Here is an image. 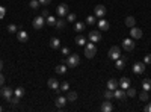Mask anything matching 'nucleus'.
Segmentation results:
<instances>
[{
    "mask_svg": "<svg viewBox=\"0 0 151 112\" xmlns=\"http://www.w3.org/2000/svg\"><path fill=\"white\" fill-rule=\"evenodd\" d=\"M85 27H86V24H85V23H80V21H77V23L74 24V30H76V32H83Z\"/></svg>",
    "mask_w": 151,
    "mask_h": 112,
    "instance_id": "24",
    "label": "nucleus"
},
{
    "mask_svg": "<svg viewBox=\"0 0 151 112\" xmlns=\"http://www.w3.org/2000/svg\"><path fill=\"white\" fill-rule=\"evenodd\" d=\"M59 91H70V83L68 82H62L59 85Z\"/></svg>",
    "mask_w": 151,
    "mask_h": 112,
    "instance_id": "31",
    "label": "nucleus"
},
{
    "mask_svg": "<svg viewBox=\"0 0 151 112\" xmlns=\"http://www.w3.org/2000/svg\"><path fill=\"white\" fill-rule=\"evenodd\" d=\"M0 112H2V108H0Z\"/></svg>",
    "mask_w": 151,
    "mask_h": 112,
    "instance_id": "48",
    "label": "nucleus"
},
{
    "mask_svg": "<svg viewBox=\"0 0 151 112\" xmlns=\"http://www.w3.org/2000/svg\"><path fill=\"white\" fill-rule=\"evenodd\" d=\"M144 64H145V65H150V64H151V55H147V56L144 58Z\"/></svg>",
    "mask_w": 151,
    "mask_h": 112,
    "instance_id": "39",
    "label": "nucleus"
},
{
    "mask_svg": "<svg viewBox=\"0 0 151 112\" xmlns=\"http://www.w3.org/2000/svg\"><path fill=\"white\" fill-rule=\"evenodd\" d=\"M127 95H129V97H134V95H136V90L129 86V88H127Z\"/></svg>",
    "mask_w": 151,
    "mask_h": 112,
    "instance_id": "36",
    "label": "nucleus"
},
{
    "mask_svg": "<svg viewBox=\"0 0 151 112\" xmlns=\"http://www.w3.org/2000/svg\"><path fill=\"white\" fill-rule=\"evenodd\" d=\"M76 44H77V46H85L86 44V38H85V36H82V35L76 36Z\"/></svg>",
    "mask_w": 151,
    "mask_h": 112,
    "instance_id": "27",
    "label": "nucleus"
},
{
    "mask_svg": "<svg viewBox=\"0 0 151 112\" xmlns=\"http://www.w3.org/2000/svg\"><path fill=\"white\" fill-rule=\"evenodd\" d=\"M97 24H98V29H100V30H109V27H110L109 21H107V20H104V18H100Z\"/></svg>",
    "mask_w": 151,
    "mask_h": 112,
    "instance_id": "15",
    "label": "nucleus"
},
{
    "mask_svg": "<svg viewBox=\"0 0 151 112\" xmlns=\"http://www.w3.org/2000/svg\"><path fill=\"white\" fill-rule=\"evenodd\" d=\"M94 15L95 17H104L106 15V6L104 5H97L95 8H94Z\"/></svg>",
    "mask_w": 151,
    "mask_h": 112,
    "instance_id": "9",
    "label": "nucleus"
},
{
    "mask_svg": "<svg viewBox=\"0 0 151 112\" xmlns=\"http://www.w3.org/2000/svg\"><path fill=\"white\" fill-rule=\"evenodd\" d=\"M124 64H125V61H124V59H121V58H118V59H116V64H115V67H116L118 70H122V68L125 67Z\"/></svg>",
    "mask_w": 151,
    "mask_h": 112,
    "instance_id": "28",
    "label": "nucleus"
},
{
    "mask_svg": "<svg viewBox=\"0 0 151 112\" xmlns=\"http://www.w3.org/2000/svg\"><path fill=\"white\" fill-rule=\"evenodd\" d=\"M95 53H97L95 43H88V44H85V56H86L88 59L94 58V56H95Z\"/></svg>",
    "mask_w": 151,
    "mask_h": 112,
    "instance_id": "2",
    "label": "nucleus"
},
{
    "mask_svg": "<svg viewBox=\"0 0 151 112\" xmlns=\"http://www.w3.org/2000/svg\"><path fill=\"white\" fill-rule=\"evenodd\" d=\"M103 95H104V98H106V100H112V98H113V91L107 88V90L104 91V94H103Z\"/></svg>",
    "mask_w": 151,
    "mask_h": 112,
    "instance_id": "30",
    "label": "nucleus"
},
{
    "mask_svg": "<svg viewBox=\"0 0 151 112\" xmlns=\"http://www.w3.org/2000/svg\"><path fill=\"white\" fill-rule=\"evenodd\" d=\"M122 47H124L125 52H133V50H134V41H133L132 38H124Z\"/></svg>",
    "mask_w": 151,
    "mask_h": 112,
    "instance_id": "6",
    "label": "nucleus"
},
{
    "mask_svg": "<svg viewBox=\"0 0 151 112\" xmlns=\"http://www.w3.org/2000/svg\"><path fill=\"white\" fill-rule=\"evenodd\" d=\"M68 53H70V48H68V47L62 48V55H68Z\"/></svg>",
    "mask_w": 151,
    "mask_h": 112,
    "instance_id": "45",
    "label": "nucleus"
},
{
    "mask_svg": "<svg viewBox=\"0 0 151 112\" xmlns=\"http://www.w3.org/2000/svg\"><path fill=\"white\" fill-rule=\"evenodd\" d=\"M41 15H42V17H48V11H47V9H44Z\"/></svg>",
    "mask_w": 151,
    "mask_h": 112,
    "instance_id": "46",
    "label": "nucleus"
},
{
    "mask_svg": "<svg viewBox=\"0 0 151 112\" xmlns=\"http://www.w3.org/2000/svg\"><path fill=\"white\" fill-rule=\"evenodd\" d=\"M56 73H58V74H65V73H67V64H65V65H64V64L58 65V67H56Z\"/></svg>",
    "mask_w": 151,
    "mask_h": 112,
    "instance_id": "26",
    "label": "nucleus"
},
{
    "mask_svg": "<svg viewBox=\"0 0 151 112\" xmlns=\"http://www.w3.org/2000/svg\"><path fill=\"white\" fill-rule=\"evenodd\" d=\"M124 24L125 26H129V27H133L134 24H136V20H134V17H132V15H129L127 18H125V21H124Z\"/></svg>",
    "mask_w": 151,
    "mask_h": 112,
    "instance_id": "20",
    "label": "nucleus"
},
{
    "mask_svg": "<svg viewBox=\"0 0 151 112\" xmlns=\"http://www.w3.org/2000/svg\"><path fill=\"white\" fill-rule=\"evenodd\" d=\"M3 68V64H2V61H0V70H2Z\"/></svg>",
    "mask_w": 151,
    "mask_h": 112,
    "instance_id": "47",
    "label": "nucleus"
},
{
    "mask_svg": "<svg viewBox=\"0 0 151 112\" xmlns=\"http://www.w3.org/2000/svg\"><path fill=\"white\" fill-rule=\"evenodd\" d=\"M32 24H33V29L41 30V29L44 27V24H45V20H44V17H35Z\"/></svg>",
    "mask_w": 151,
    "mask_h": 112,
    "instance_id": "7",
    "label": "nucleus"
},
{
    "mask_svg": "<svg viewBox=\"0 0 151 112\" xmlns=\"http://www.w3.org/2000/svg\"><path fill=\"white\" fill-rule=\"evenodd\" d=\"M3 83H5V77H3V74L0 73V88L3 86Z\"/></svg>",
    "mask_w": 151,
    "mask_h": 112,
    "instance_id": "43",
    "label": "nucleus"
},
{
    "mask_svg": "<svg viewBox=\"0 0 151 112\" xmlns=\"http://www.w3.org/2000/svg\"><path fill=\"white\" fill-rule=\"evenodd\" d=\"M50 47H52L53 50H58V48L60 47V41H59V38H56V36H53V38L50 40Z\"/></svg>",
    "mask_w": 151,
    "mask_h": 112,
    "instance_id": "18",
    "label": "nucleus"
},
{
    "mask_svg": "<svg viewBox=\"0 0 151 112\" xmlns=\"http://www.w3.org/2000/svg\"><path fill=\"white\" fill-rule=\"evenodd\" d=\"M17 40H18L20 43H26V41L29 40L27 32H24V30H18V33H17Z\"/></svg>",
    "mask_w": 151,
    "mask_h": 112,
    "instance_id": "16",
    "label": "nucleus"
},
{
    "mask_svg": "<svg viewBox=\"0 0 151 112\" xmlns=\"http://www.w3.org/2000/svg\"><path fill=\"white\" fill-rule=\"evenodd\" d=\"M47 85H48V88H50V90H53V91L59 92V82H58L55 77H50L48 82H47Z\"/></svg>",
    "mask_w": 151,
    "mask_h": 112,
    "instance_id": "12",
    "label": "nucleus"
},
{
    "mask_svg": "<svg viewBox=\"0 0 151 112\" xmlns=\"http://www.w3.org/2000/svg\"><path fill=\"white\" fill-rule=\"evenodd\" d=\"M45 21H47V24H48V26H56V21H58V20H56L55 17H52V15H48Z\"/></svg>",
    "mask_w": 151,
    "mask_h": 112,
    "instance_id": "32",
    "label": "nucleus"
},
{
    "mask_svg": "<svg viewBox=\"0 0 151 112\" xmlns=\"http://www.w3.org/2000/svg\"><path fill=\"white\" fill-rule=\"evenodd\" d=\"M38 6H40V2H38V0H30V8L32 9H38Z\"/></svg>",
    "mask_w": 151,
    "mask_h": 112,
    "instance_id": "38",
    "label": "nucleus"
},
{
    "mask_svg": "<svg viewBox=\"0 0 151 112\" xmlns=\"http://www.w3.org/2000/svg\"><path fill=\"white\" fill-rule=\"evenodd\" d=\"M18 102H20L18 97H11V98H9V103H12V105H17Z\"/></svg>",
    "mask_w": 151,
    "mask_h": 112,
    "instance_id": "40",
    "label": "nucleus"
},
{
    "mask_svg": "<svg viewBox=\"0 0 151 112\" xmlns=\"http://www.w3.org/2000/svg\"><path fill=\"white\" fill-rule=\"evenodd\" d=\"M76 18H77V17H76V14H70V12L67 14V21H70V23H74V21H76Z\"/></svg>",
    "mask_w": 151,
    "mask_h": 112,
    "instance_id": "34",
    "label": "nucleus"
},
{
    "mask_svg": "<svg viewBox=\"0 0 151 112\" xmlns=\"http://www.w3.org/2000/svg\"><path fill=\"white\" fill-rule=\"evenodd\" d=\"M130 36L134 40H139V38H142V30L139 27L133 26V27H130Z\"/></svg>",
    "mask_w": 151,
    "mask_h": 112,
    "instance_id": "11",
    "label": "nucleus"
},
{
    "mask_svg": "<svg viewBox=\"0 0 151 112\" xmlns=\"http://www.w3.org/2000/svg\"><path fill=\"white\" fill-rule=\"evenodd\" d=\"M142 90L144 91H150L151 90V80L150 79H144L142 80Z\"/></svg>",
    "mask_w": 151,
    "mask_h": 112,
    "instance_id": "25",
    "label": "nucleus"
},
{
    "mask_svg": "<svg viewBox=\"0 0 151 112\" xmlns=\"http://www.w3.org/2000/svg\"><path fill=\"white\" fill-rule=\"evenodd\" d=\"M89 41L91 43H100L101 41V33L98 30H91L89 32Z\"/></svg>",
    "mask_w": 151,
    "mask_h": 112,
    "instance_id": "10",
    "label": "nucleus"
},
{
    "mask_svg": "<svg viewBox=\"0 0 151 112\" xmlns=\"http://www.w3.org/2000/svg\"><path fill=\"white\" fill-rule=\"evenodd\" d=\"M56 14H58V17H67V14H68V5L67 3H60L58 8H56Z\"/></svg>",
    "mask_w": 151,
    "mask_h": 112,
    "instance_id": "5",
    "label": "nucleus"
},
{
    "mask_svg": "<svg viewBox=\"0 0 151 112\" xmlns=\"http://www.w3.org/2000/svg\"><path fill=\"white\" fill-rule=\"evenodd\" d=\"M17 29H18V27L15 26V24H9V26H8V32H9V33H15Z\"/></svg>",
    "mask_w": 151,
    "mask_h": 112,
    "instance_id": "35",
    "label": "nucleus"
},
{
    "mask_svg": "<svg viewBox=\"0 0 151 112\" xmlns=\"http://www.w3.org/2000/svg\"><path fill=\"white\" fill-rule=\"evenodd\" d=\"M77 92H76V91H68V95H67V100L68 102H76V100H77Z\"/></svg>",
    "mask_w": 151,
    "mask_h": 112,
    "instance_id": "23",
    "label": "nucleus"
},
{
    "mask_svg": "<svg viewBox=\"0 0 151 112\" xmlns=\"http://www.w3.org/2000/svg\"><path fill=\"white\" fill-rule=\"evenodd\" d=\"M67 102H68L67 97H58V98H56V106H58V108H64Z\"/></svg>",
    "mask_w": 151,
    "mask_h": 112,
    "instance_id": "22",
    "label": "nucleus"
},
{
    "mask_svg": "<svg viewBox=\"0 0 151 112\" xmlns=\"http://www.w3.org/2000/svg\"><path fill=\"white\" fill-rule=\"evenodd\" d=\"M14 94H15V97L21 98V97L24 95V88H21V86H20V88H15V90H14Z\"/></svg>",
    "mask_w": 151,
    "mask_h": 112,
    "instance_id": "29",
    "label": "nucleus"
},
{
    "mask_svg": "<svg viewBox=\"0 0 151 112\" xmlns=\"http://www.w3.org/2000/svg\"><path fill=\"white\" fill-rule=\"evenodd\" d=\"M40 2V5H44V6H47V5H50L52 3V0H38Z\"/></svg>",
    "mask_w": 151,
    "mask_h": 112,
    "instance_id": "41",
    "label": "nucleus"
},
{
    "mask_svg": "<svg viewBox=\"0 0 151 112\" xmlns=\"http://www.w3.org/2000/svg\"><path fill=\"white\" fill-rule=\"evenodd\" d=\"M112 109H113V106H112V102L110 100L103 102L101 106H100V111H101V112H112Z\"/></svg>",
    "mask_w": 151,
    "mask_h": 112,
    "instance_id": "14",
    "label": "nucleus"
},
{
    "mask_svg": "<svg viewBox=\"0 0 151 112\" xmlns=\"http://www.w3.org/2000/svg\"><path fill=\"white\" fill-rule=\"evenodd\" d=\"M67 67H70V68H76L79 64H80V56L77 55V53H71L70 56H68V59H67Z\"/></svg>",
    "mask_w": 151,
    "mask_h": 112,
    "instance_id": "1",
    "label": "nucleus"
},
{
    "mask_svg": "<svg viewBox=\"0 0 151 112\" xmlns=\"http://www.w3.org/2000/svg\"><path fill=\"white\" fill-rule=\"evenodd\" d=\"M118 83H119V88H122V90H127L129 86H130V79H129V77H121Z\"/></svg>",
    "mask_w": 151,
    "mask_h": 112,
    "instance_id": "17",
    "label": "nucleus"
},
{
    "mask_svg": "<svg viewBox=\"0 0 151 112\" xmlns=\"http://www.w3.org/2000/svg\"><path fill=\"white\" fill-rule=\"evenodd\" d=\"M139 98H141L142 102H147V100H148V91H144V92H141Z\"/></svg>",
    "mask_w": 151,
    "mask_h": 112,
    "instance_id": "37",
    "label": "nucleus"
},
{
    "mask_svg": "<svg viewBox=\"0 0 151 112\" xmlns=\"http://www.w3.org/2000/svg\"><path fill=\"white\" fill-rule=\"evenodd\" d=\"M95 15H88L86 17V24H89V26H92V24H95Z\"/></svg>",
    "mask_w": 151,
    "mask_h": 112,
    "instance_id": "33",
    "label": "nucleus"
},
{
    "mask_svg": "<svg viewBox=\"0 0 151 112\" xmlns=\"http://www.w3.org/2000/svg\"><path fill=\"white\" fill-rule=\"evenodd\" d=\"M144 111H145V112H151V102H150V103L144 108Z\"/></svg>",
    "mask_w": 151,
    "mask_h": 112,
    "instance_id": "44",
    "label": "nucleus"
},
{
    "mask_svg": "<svg viewBox=\"0 0 151 112\" xmlns=\"http://www.w3.org/2000/svg\"><path fill=\"white\" fill-rule=\"evenodd\" d=\"M0 95H2L6 102H9V98L14 95V90L9 88V86H3V90H0Z\"/></svg>",
    "mask_w": 151,
    "mask_h": 112,
    "instance_id": "4",
    "label": "nucleus"
},
{
    "mask_svg": "<svg viewBox=\"0 0 151 112\" xmlns=\"http://www.w3.org/2000/svg\"><path fill=\"white\" fill-rule=\"evenodd\" d=\"M5 15H6V9L3 6H0V18H3Z\"/></svg>",
    "mask_w": 151,
    "mask_h": 112,
    "instance_id": "42",
    "label": "nucleus"
},
{
    "mask_svg": "<svg viewBox=\"0 0 151 112\" xmlns=\"http://www.w3.org/2000/svg\"><path fill=\"white\" fill-rule=\"evenodd\" d=\"M107 56H109L112 61H116L118 58H121V48H119L118 46H113V47L110 48V50H109Z\"/></svg>",
    "mask_w": 151,
    "mask_h": 112,
    "instance_id": "3",
    "label": "nucleus"
},
{
    "mask_svg": "<svg viewBox=\"0 0 151 112\" xmlns=\"http://www.w3.org/2000/svg\"><path fill=\"white\" fill-rule=\"evenodd\" d=\"M65 26H67V21H65L64 18H59V20L56 21V29H58V30L65 29Z\"/></svg>",
    "mask_w": 151,
    "mask_h": 112,
    "instance_id": "21",
    "label": "nucleus"
},
{
    "mask_svg": "<svg viewBox=\"0 0 151 112\" xmlns=\"http://www.w3.org/2000/svg\"><path fill=\"white\" fill-rule=\"evenodd\" d=\"M125 97H127V92H125L122 88L121 90H115V91H113V98H116V100L118 102H124L125 100Z\"/></svg>",
    "mask_w": 151,
    "mask_h": 112,
    "instance_id": "8",
    "label": "nucleus"
},
{
    "mask_svg": "<svg viewBox=\"0 0 151 112\" xmlns=\"http://www.w3.org/2000/svg\"><path fill=\"white\" fill-rule=\"evenodd\" d=\"M118 86H119V83H118V80H115V79H110V80L107 82V88L112 90V91H115Z\"/></svg>",
    "mask_w": 151,
    "mask_h": 112,
    "instance_id": "19",
    "label": "nucleus"
},
{
    "mask_svg": "<svg viewBox=\"0 0 151 112\" xmlns=\"http://www.w3.org/2000/svg\"><path fill=\"white\" fill-rule=\"evenodd\" d=\"M144 71H145V64H144V62H136V64L133 65V73L142 74Z\"/></svg>",
    "mask_w": 151,
    "mask_h": 112,
    "instance_id": "13",
    "label": "nucleus"
}]
</instances>
